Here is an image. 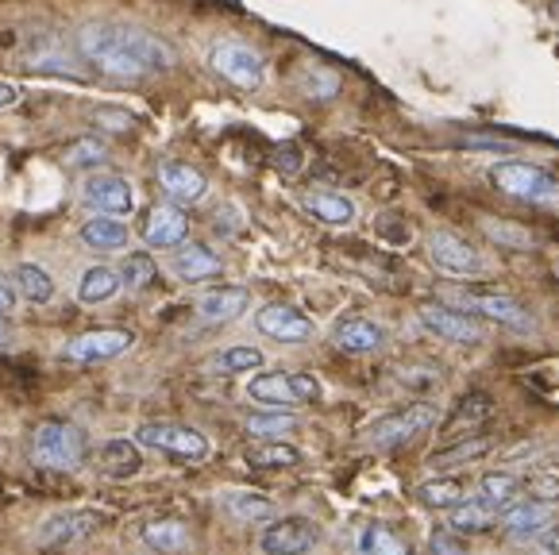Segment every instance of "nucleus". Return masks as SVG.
<instances>
[{"instance_id":"f3484780","label":"nucleus","mask_w":559,"mask_h":555,"mask_svg":"<svg viewBox=\"0 0 559 555\" xmlns=\"http://www.w3.org/2000/svg\"><path fill=\"white\" fill-rule=\"evenodd\" d=\"M190 236V221L178 204H155L147 209V221H143V239L151 247H181Z\"/></svg>"},{"instance_id":"2eb2a0df","label":"nucleus","mask_w":559,"mask_h":555,"mask_svg":"<svg viewBox=\"0 0 559 555\" xmlns=\"http://www.w3.org/2000/svg\"><path fill=\"white\" fill-rule=\"evenodd\" d=\"M255 328L278 343H305L313 335V320L305 317L301 309H294V305H263L255 317Z\"/></svg>"},{"instance_id":"603ef678","label":"nucleus","mask_w":559,"mask_h":555,"mask_svg":"<svg viewBox=\"0 0 559 555\" xmlns=\"http://www.w3.org/2000/svg\"><path fill=\"white\" fill-rule=\"evenodd\" d=\"M556 274H559V267H556Z\"/></svg>"},{"instance_id":"09e8293b","label":"nucleus","mask_w":559,"mask_h":555,"mask_svg":"<svg viewBox=\"0 0 559 555\" xmlns=\"http://www.w3.org/2000/svg\"><path fill=\"white\" fill-rule=\"evenodd\" d=\"M12 309H16V290L0 278V312H12Z\"/></svg>"},{"instance_id":"9d476101","label":"nucleus","mask_w":559,"mask_h":555,"mask_svg":"<svg viewBox=\"0 0 559 555\" xmlns=\"http://www.w3.org/2000/svg\"><path fill=\"white\" fill-rule=\"evenodd\" d=\"M417 324L425 328V332L437 335V340L460 343V347H478V343H486L483 324H478L471 312L452 309V305H420Z\"/></svg>"},{"instance_id":"412c9836","label":"nucleus","mask_w":559,"mask_h":555,"mask_svg":"<svg viewBox=\"0 0 559 555\" xmlns=\"http://www.w3.org/2000/svg\"><path fill=\"white\" fill-rule=\"evenodd\" d=\"M301 209L309 216H317L321 224H332V228H344V224L355 221V201L336 193V189H305Z\"/></svg>"},{"instance_id":"0eeeda50","label":"nucleus","mask_w":559,"mask_h":555,"mask_svg":"<svg viewBox=\"0 0 559 555\" xmlns=\"http://www.w3.org/2000/svg\"><path fill=\"white\" fill-rule=\"evenodd\" d=\"M135 444L163 451V456L186 459V463H201V459L209 456L205 433H198V428H190V425H178V421H143V425L135 428Z\"/></svg>"},{"instance_id":"c03bdc74","label":"nucleus","mask_w":559,"mask_h":555,"mask_svg":"<svg viewBox=\"0 0 559 555\" xmlns=\"http://www.w3.org/2000/svg\"><path fill=\"white\" fill-rule=\"evenodd\" d=\"M93 123H97V128H105V131H132L135 116L120 113V108H93Z\"/></svg>"},{"instance_id":"4c0bfd02","label":"nucleus","mask_w":559,"mask_h":555,"mask_svg":"<svg viewBox=\"0 0 559 555\" xmlns=\"http://www.w3.org/2000/svg\"><path fill=\"white\" fill-rule=\"evenodd\" d=\"M116 274H120V282L128 290H147L151 282L158 278V267H155V259H151L147 251H132V255H123V259H120Z\"/></svg>"},{"instance_id":"7c9ffc66","label":"nucleus","mask_w":559,"mask_h":555,"mask_svg":"<svg viewBox=\"0 0 559 555\" xmlns=\"http://www.w3.org/2000/svg\"><path fill=\"white\" fill-rule=\"evenodd\" d=\"M82 239L93 251H116L128 244V228L120 224V216H93L82 224Z\"/></svg>"},{"instance_id":"dca6fc26","label":"nucleus","mask_w":559,"mask_h":555,"mask_svg":"<svg viewBox=\"0 0 559 555\" xmlns=\"http://www.w3.org/2000/svg\"><path fill=\"white\" fill-rule=\"evenodd\" d=\"M158 186L166 189L174 204H201L209 193V178L201 170H193L190 163H178V158H166L158 166Z\"/></svg>"},{"instance_id":"5701e85b","label":"nucleus","mask_w":559,"mask_h":555,"mask_svg":"<svg viewBox=\"0 0 559 555\" xmlns=\"http://www.w3.org/2000/svg\"><path fill=\"white\" fill-rule=\"evenodd\" d=\"M502 524L513 540H536L551 524V509L544 501H513L510 509H502Z\"/></svg>"},{"instance_id":"9b49d317","label":"nucleus","mask_w":559,"mask_h":555,"mask_svg":"<svg viewBox=\"0 0 559 555\" xmlns=\"http://www.w3.org/2000/svg\"><path fill=\"white\" fill-rule=\"evenodd\" d=\"M132 343H135V335L128 332V328H90V332L74 335V340L62 347V359H70V363H108V359H120Z\"/></svg>"},{"instance_id":"a18cd8bd","label":"nucleus","mask_w":559,"mask_h":555,"mask_svg":"<svg viewBox=\"0 0 559 555\" xmlns=\"http://www.w3.org/2000/svg\"><path fill=\"white\" fill-rule=\"evenodd\" d=\"M432 555H463V547L455 544V532L452 529L437 532V536H432Z\"/></svg>"},{"instance_id":"49530a36","label":"nucleus","mask_w":559,"mask_h":555,"mask_svg":"<svg viewBox=\"0 0 559 555\" xmlns=\"http://www.w3.org/2000/svg\"><path fill=\"white\" fill-rule=\"evenodd\" d=\"M274 158H278V170L282 174H297V170H301V151H297V147H282Z\"/></svg>"},{"instance_id":"a878e982","label":"nucleus","mask_w":559,"mask_h":555,"mask_svg":"<svg viewBox=\"0 0 559 555\" xmlns=\"http://www.w3.org/2000/svg\"><path fill=\"white\" fill-rule=\"evenodd\" d=\"M224 509H228L236 521L243 524H263L271 521L274 513H278V506H274L271 498H263V494L255 491H228L224 494Z\"/></svg>"},{"instance_id":"79ce46f5","label":"nucleus","mask_w":559,"mask_h":555,"mask_svg":"<svg viewBox=\"0 0 559 555\" xmlns=\"http://www.w3.org/2000/svg\"><path fill=\"white\" fill-rule=\"evenodd\" d=\"M483 228H486V236H490L493 244H506V247H513V251H528V247H533V236H528V232H521L518 224L486 221Z\"/></svg>"},{"instance_id":"7ed1b4c3","label":"nucleus","mask_w":559,"mask_h":555,"mask_svg":"<svg viewBox=\"0 0 559 555\" xmlns=\"http://www.w3.org/2000/svg\"><path fill=\"white\" fill-rule=\"evenodd\" d=\"M209 70L243 93H255L266 85V58L243 39H216L209 47Z\"/></svg>"},{"instance_id":"a211bd4d","label":"nucleus","mask_w":559,"mask_h":555,"mask_svg":"<svg viewBox=\"0 0 559 555\" xmlns=\"http://www.w3.org/2000/svg\"><path fill=\"white\" fill-rule=\"evenodd\" d=\"M100 524L97 513H82V509H74V513H55L43 521L39 529V547H67V544H78V540L93 536Z\"/></svg>"},{"instance_id":"b1692460","label":"nucleus","mask_w":559,"mask_h":555,"mask_svg":"<svg viewBox=\"0 0 559 555\" xmlns=\"http://www.w3.org/2000/svg\"><path fill=\"white\" fill-rule=\"evenodd\" d=\"M493 524H498V509L486 506L483 498H463L460 506L452 509V517H448V529H452L455 536H483Z\"/></svg>"},{"instance_id":"4be33fe9","label":"nucleus","mask_w":559,"mask_h":555,"mask_svg":"<svg viewBox=\"0 0 559 555\" xmlns=\"http://www.w3.org/2000/svg\"><path fill=\"white\" fill-rule=\"evenodd\" d=\"M221 255L209 244H181L178 255H174V274L181 282H209V278H221Z\"/></svg>"},{"instance_id":"ea45409f","label":"nucleus","mask_w":559,"mask_h":555,"mask_svg":"<svg viewBox=\"0 0 559 555\" xmlns=\"http://www.w3.org/2000/svg\"><path fill=\"white\" fill-rule=\"evenodd\" d=\"M213 367L221 370V375H243V370H259L263 367V352L259 347H224L221 355L213 359Z\"/></svg>"},{"instance_id":"de8ad7c7","label":"nucleus","mask_w":559,"mask_h":555,"mask_svg":"<svg viewBox=\"0 0 559 555\" xmlns=\"http://www.w3.org/2000/svg\"><path fill=\"white\" fill-rule=\"evenodd\" d=\"M536 547H540L544 555H559V524H548V529L536 536Z\"/></svg>"},{"instance_id":"e433bc0d","label":"nucleus","mask_w":559,"mask_h":555,"mask_svg":"<svg viewBox=\"0 0 559 555\" xmlns=\"http://www.w3.org/2000/svg\"><path fill=\"white\" fill-rule=\"evenodd\" d=\"M486 416H490V398H486V393H471V398H463L460 405H455V416L448 421V433L467 436L483 425Z\"/></svg>"},{"instance_id":"c756f323","label":"nucleus","mask_w":559,"mask_h":555,"mask_svg":"<svg viewBox=\"0 0 559 555\" xmlns=\"http://www.w3.org/2000/svg\"><path fill=\"white\" fill-rule=\"evenodd\" d=\"M100 467H105V474H112V479H132V474H140L143 456L132 440H108L105 448H100Z\"/></svg>"},{"instance_id":"aec40b11","label":"nucleus","mask_w":559,"mask_h":555,"mask_svg":"<svg viewBox=\"0 0 559 555\" xmlns=\"http://www.w3.org/2000/svg\"><path fill=\"white\" fill-rule=\"evenodd\" d=\"M247 305H251V294L243 286H213L198 297V317L209 324H228L243 317Z\"/></svg>"},{"instance_id":"6ab92c4d","label":"nucleus","mask_w":559,"mask_h":555,"mask_svg":"<svg viewBox=\"0 0 559 555\" xmlns=\"http://www.w3.org/2000/svg\"><path fill=\"white\" fill-rule=\"evenodd\" d=\"M332 343L347 355H370L386 343V328L374 324V320H367V317H344L336 328H332Z\"/></svg>"},{"instance_id":"a19ab883","label":"nucleus","mask_w":559,"mask_h":555,"mask_svg":"<svg viewBox=\"0 0 559 555\" xmlns=\"http://www.w3.org/2000/svg\"><path fill=\"white\" fill-rule=\"evenodd\" d=\"M105 158H108V147L100 139H78L74 147L62 155V163H67L70 170H90V166L105 163Z\"/></svg>"},{"instance_id":"c85d7f7f","label":"nucleus","mask_w":559,"mask_h":555,"mask_svg":"<svg viewBox=\"0 0 559 555\" xmlns=\"http://www.w3.org/2000/svg\"><path fill=\"white\" fill-rule=\"evenodd\" d=\"M467 498V491H463V482L460 479H428L417 486V501L425 509H440V513H452L460 501Z\"/></svg>"},{"instance_id":"20e7f679","label":"nucleus","mask_w":559,"mask_h":555,"mask_svg":"<svg viewBox=\"0 0 559 555\" xmlns=\"http://www.w3.org/2000/svg\"><path fill=\"white\" fill-rule=\"evenodd\" d=\"M32 459L47 471H74L85 459V433L70 421H43L32 436Z\"/></svg>"},{"instance_id":"f704fd0d","label":"nucleus","mask_w":559,"mask_h":555,"mask_svg":"<svg viewBox=\"0 0 559 555\" xmlns=\"http://www.w3.org/2000/svg\"><path fill=\"white\" fill-rule=\"evenodd\" d=\"M355 547H359V555H413L409 544L386 524H367L359 532V540H355Z\"/></svg>"},{"instance_id":"f257e3e1","label":"nucleus","mask_w":559,"mask_h":555,"mask_svg":"<svg viewBox=\"0 0 559 555\" xmlns=\"http://www.w3.org/2000/svg\"><path fill=\"white\" fill-rule=\"evenodd\" d=\"M74 47L82 55V62H90L93 70H100L105 78L116 82H140L147 74H166L174 70L178 55L166 39L143 32L132 24H82L74 35Z\"/></svg>"},{"instance_id":"bb28decb","label":"nucleus","mask_w":559,"mask_h":555,"mask_svg":"<svg viewBox=\"0 0 559 555\" xmlns=\"http://www.w3.org/2000/svg\"><path fill=\"white\" fill-rule=\"evenodd\" d=\"M297 90H301V97H309V101H332V97H340V90H344V78H340V70H332V66L313 62L301 70Z\"/></svg>"},{"instance_id":"6e6552de","label":"nucleus","mask_w":559,"mask_h":555,"mask_svg":"<svg viewBox=\"0 0 559 555\" xmlns=\"http://www.w3.org/2000/svg\"><path fill=\"white\" fill-rule=\"evenodd\" d=\"M20 66L32 70V74H67V78H78V55L67 47V39L58 32H39L32 39H24L20 47Z\"/></svg>"},{"instance_id":"1a4fd4ad","label":"nucleus","mask_w":559,"mask_h":555,"mask_svg":"<svg viewBox=\"0 0 559 555\" xmlns=\"http://www.w3.org/2000/svg\"><path fill=\"white\" fill-rule=\"evenodd\" d=\"M428 259H432V267L444 270V274L452 278H475L486 270L483 255H478L475 244H467L463 236H455V232L448 228H437V232H428Z\"/></svg>"},{"instance_id":"37998d69","label":"nucleus","mask_w":559,"mask_h":555,"mask_svg":"<svg viewBox=\"0 0 559 555\" xmlns=\"http://www.w3.org/2000/svg\"><path fill=\"white\" fill-rule=\"evenodd\" d=\"M528 494H533V501H544V506H556L559 501V474L551 471H536L528 482H521Z\"/></svg>"},{"instance_id":"c9c22d12","label":"nucleus","mask_w":559,"mask_h":555,"mask_svg":"<svg viewBox=\"0 0 559 555\" xmlns=\"http://www.w3.org/2000/svg\"><path fill=\"white\" fill-rule=\"evenodd\" d=\"M16 290L27 297V302L47 305L50 297H55V278H50L43 267H35V262H20L16 267Z\"/></svg>"},{"instance_id":"8fccbe9b","label":"nucleus","mask_w":559,"mask_h":555,"mask_svg":"<svg viewBox=\"0 0 559 555\" xmlns=\"http://www.w3.org/2000/svg\"><path fill=\"white\" fill-rule=\"evenodd\" d=\"M16 105V90H12L9 82H0V113H4V108H12Z\"/></svg>"},{"instance_id":"58836bf2","label":"nucleus","mask_w":559,"mask_h":555,"mask_svg":"<svg viewBox=\"0 0 559 555\" xmlns=\"http://www.w3.org/2000/svg\"><path fill=\"white\" fill-rule=\"evenodd\" d=\"M493 448V440H486V436H467L463 444H455V448H444L437 451V456L428 459V467H437V471H448V467H460V463H475L478 456H486V451Z\"/></svg>"},{"instance_id":"3c124183","label":"nucleus","mask_w":559,"mask_h":555,"mask_svg":"<svg viewBox=\"0 0 559 555\" xmlns=\"http://www.w3.org/2000/svg\"><path fill=\"white\" fill-rule=\"evenodd\" d=\"M4 317H9V312H0V347L12 340V328H9V320H4Z\"/></svg>"},{"instance_id":"f8f14e48","label":"nucleus","mask_w":559,"mask_h":555,"mask_svg":"<svg viewBox=\"0 0 559 555\" xmlns=\"http://www.w3.org/2000/svg\"><path fill=\"white\" fill-rule=\"evenodd\" d=\"M317 544H321V529L305 517H282V521L266 524L259 536V547L266 555H309Z\"/></svg>"},{"instance_id":"423d86ee","label":"nucleus","mask_w":559,"mask_h":555,"mask_svg":"<svg viewBox=\"0 0 559 555\" xmlns=\"http://www.w3.org/2000/svg\"><path fill=\"white\" fill-rule=\"evenodd\" d=\"M437 421H440L437 405H428V401H413V405H405V409H397V413L374 421L362 440H367L370 448H379V451H394V448H402V444L417 440L420 433H428Z\"/></svg>"},{"instance_id":"4468645a","label":"nucleus","mask_w":559,"mask_h":555,"mask_svg":"<svg viewBox=\"0 0 559 555\" xmlns=\"http://www.w3.org/2000/svg\"><path fill=\"white\" fill-rule=\"evenodd\" d=\"M463 309H471L475 317H486L493 324H506L513 332H533L536 320L518 297H506V294H467L463 297Z\"/></svg>"},{"instance_id":"2f4dec72","label":"nucleus","mask_w":559,"mask_h":555,"mask_svg":"<svg viewBox=\"0 0 559 555\" xmlns=\"http://www.w3.org/2000/svg\"><path fill=\"white\" fill-rule=\"evenodd\" d=\"M247 463L255 467V471H282V467L301 463V451H297L294 444L263 440V444H255V448H247Z\"/></svg>"},{"instance_id":"72a5a7b5","label":"nucleus","mask_w":559,"mask_h":555,"mask_svg":"<svg viewBox=\"0 0 559 555\" xmlns=\"http://www.w3.org/2000/svg\"><path fill=\"white\" fill-rule=\"evenodd\" d=\"M243 428L255 436V440H282V436H289L297 428V416L286 413V409H266V413L247 416Z\"/></svg>"},{"instance_id":"cd10ccee","label":"nucleus","mask_w":559,"mask_h":555,"mask_svg":"<svg viewBox=\"0 0 559 555\" xmlns=\"http://www.w3.org/2000/svg\"><path fill=\"white\" fill-rule=\"evenodd\" d=\"M143 544L158 555H181L190 547V529L181 521H155L143 529Z\"/></svg>"},{"instance_id":"f03ea898","label":"nucleus","mask_w":559,"mask_h":555,"mask_svg":"<svg viewBox=\"0 0 559 555\" xmlns=\"http://www.w3.org/2000/svg\"><path fill=\"white\" fill-rule=\"evenodd\" d=\"M490 181L502 189L506 197H513V201L540 204V209H559V178L536 163H521V158L498 163L490 170Z\"/></svg>"},{"instance_id":"393cba45","label":"nucleus","mask_w":559,"mask_h":555,"mask_svg":"<svg viewBox=\"0 0 559 555\" xmlns=\"http://www.w3.org/2000/svg\"><path fill=\"white\" fill-rule=\"evenodd\" d=\"M521 491H525V486H521L518 474H510V471H486L483 479H478V494H475V498H483L486 506H493L498 513H502V509H510L513 501L521 498Z\"/></svg>"},{"instance_id":"473e14b6","label":"nucleus","mask_w":559,"mask_h":555,"mask_svg":"<svg viewBox=\"0 0 559 555\" xmlns=\"http://www.w3.org/2000/svg\"><path fill=\"white\" fill-rule=\"evenodd\" d=\"M120 286H123V282H120V274H116V270L90 267L82 274V282H78V302L100 305V302H108V297H116V290H120Z\"/></svg>"},{"instance_id":"39448f33","label":"nucleus","mask_w":559,"mask_h":555,"mask_svg":"<svg viewBox=\"0 0 559 555\" xmlns=\"http://www.w3.org/2000/svg\"><path fill=\"white\" fill-rule=\"evenodd\" d=\"M321 382L313 375H297V370H266V375L247 382V398L266 409H289V405H313L321 401Z\"/></svg>"},{"instance_id":"ddd939ff","label":"nucleus","mask_w":559,"mask_h":555,"mask_svg":"<svg viewBox=\"0 0 559 555\" xmlns=\"http://www.w3.org/2000/svg\"><path fill=\"white\" fill-rule=\"evenodd\" d=\"M82 197H85V204H93V209L105 216H128L135 209L132 186H128L120 174H90L82 186Z\"/></svg>"}]
</instances>
